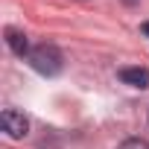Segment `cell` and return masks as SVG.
Masks as SVG:
<instances>
[{
  "mask_svg": "<svg viewBox=\"0 0 149 149\" xmlns=\"http://www.w3.org/2000/svg\"><path fill=\"white\" fill-rule=\"evenodd\" d=\"M26 58H29L32 70H38L41 76H58L61 67H64V56L56 44H38V47L29 50Z\"/></svg>",
  "mask_w": 149,
  "mask_h": 149,
  "instance_id": "obj_1",
  "label": "cell"
},
{
  "mask_svg": "<svg viewBox=\"0 0 149 149\" xmlns=\"http://www.w3.org/2000/svg\"><path fill=\"white\" fill-rule=\"evenodd\" d=\"M0 126H3V132H6L9 137H15V140L29 132V120H26L21 111H15V108H6L3 114H0Z\"/></svg>",
  "mask_w": 149,
  "mask_h": 149,
  "instance_id": "obj_2",
  "label": "cell"
},
{
  "mask_svg": "<svg viewBox=\"0 0 149 149\" xmlns=\"http://www.w3.org/2000/svg\"><path fill=\"white\" fill-rule=\"evenodd\" d=\"M3 35H6V44H9V50L15 53V56H29V41H26V32L24 29H15V26H6L3 29Z\"/></svg>",
  "mask_w": 149,
  "mask_h": 149,
  "instance_id": "obj_3",
  "label": "cell"
},
{
  "mask_svg": "<svg viewBox=\"0 0 149 149\" xmlns=\"http://www.w3.org/2000/svg\"><path fill=\"white\" fill-rule=\"evenodd\" d=\"M120 79L132 88H149V70L146 67H120Z\"/></svg>",
  "mask_w": 149,
  "mask_h": 149,
  "instance_id": "obj_4",
  "label": "cell"
},
{
  "mask_svg": "<svg viewBox=\"0 0 149 149\" xmlns=\"http://www.w3.org/2000/svg\"><path fill=\"white\" fill-rule=\"evenodd\" d=\"M117 149H149V140H143V137H126Z\"/></svg>",
  "mask_w": 149,
  "mask_h": 149,
  "instance_id": "obj_5",
  "label": "cell"
},
{
  "mask_svg": "<svg viewBox=\"0 0 149 149\" xmlns=\"http://www.w3.org/2000/svg\"><path fill=\"white\" fill-rule=\"evenodd\" d=\"M140 29H143V35L149 38V21H143V24H140Z\"/></svg>",
  "mask_w": 149,
  "mask_h": 149,
  "instance_id": "obj_6",
  "label": "cell"
},
{
  "mask_svg": "<svg viewBox=\"0 0 149 149\" xmlns=\"http://www.w3.org/2000/svg\"><path fill=\"white\" fill-rule=\"evenodd\" d=\"M126 3H134V0H126Z\"/></svg>",
  "mask_w": 149,
  "mask_h": 149,
  "instance_id": "obj_7",
  "label": "cell"
}]
</instances>
